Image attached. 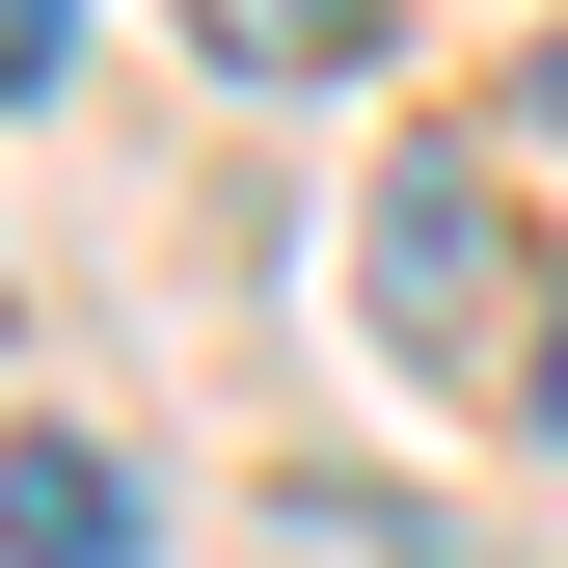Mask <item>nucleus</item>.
<instances>
[{
    "label": "nucleus",
    "instance_id": "nucleus-1",
    "mask_svg": "<svg viewBox=\"0 0 568 568\" xmlns=\"http://www.w3.org/2000/svg\"><path fill=\"white\" fill-rule=\"evenodd\" d=\"M352 298H379L406 379H515L541 298H515V217H487V163L434 135V163H379V217H352Z\"/></svg>",
    "mask_w": 568,
    "mask_h": 568
},
{
    "label": "nucleus",
    "instance_id": "nucleus-2",
    "mask_svg": "<svg viewBox=\"0 0 568 568\" xmlns=\"http://www.w3.org/2000/svg\"><path fill=\"white\" fill-rule=\"evenodd\" d=\"M0 568H135V460L109 434H0Z\"/></svg>",
    "mask_w": 568,
    "mask_h": 568
},
{
    "label": "nucleus",
    "instance_id": "nucleus-3",
    "mask_svg": "<svg viewBox=\"0 0 568 568\" xmlns=\"http://www.w3.org/2000/svg\"><path fill=\"white\" fill-rule=\"evenodd\" d=\"M190 28H217L244 82H352V54H379V0H190Z\"/></svg>",
    "mask_w": 568,
    "mask_h": 568
},
{
    "label": "nucleus",
    "instance_id": "nucleus-4",
    "mask_svg": "<svg viewBox=\"0 0 568 568\" xmlns=\"http://www.w3.org/2000/svg\"><path fill=\"white\" fill-rule=\"evenodd\" d=\"M298 568H487L460 515H379V487H298Z\"/></svg>",
    "mask_w": 568,
    "mask_h": 568
},
{
    "label": "nucleus",
    "instance_id": "nucleus-5",
    "mask_svg": "<svg viewBox=\"0 0 568 568\" xmlns=\"http://www.w3.org/2000/svg\"><path fill=\"white\" fill-rule=\"evenodd\" d=\"M54 54H82V0H0V109H28V82H54Z\"/></svg>",
    "mask_w": 568,
    "mask_h": 568
},
{
    "label": "nucleus",
    "instance_id": "nucleus-6",
    "mask_svg": "<svg viewBox=\"0 0 568 568\" xmlns=\"http://www.w3.org/2000/svg\"><path fill=\"white\" fill-rule=\"evenodd\" d=\"M515 434H568V298H541V352H515Z\"/></svg>",
    "mask_w": 568,
    "mask_h": 568
},
{
    "label": "nucleus",
    "instance_id": "nucleus-7",
    "mask_svg": "<svg viewBox=\"0 0 568 568\" xmlns=\"http://www.w3.org/2000/svg\"><path fill=\"white\" fill-rule=\"evenodd\" d=\"M515 135H541V163H568V54H541V82H515Z\"/></svg>",
    "mask_w": 568,
    "mask_h": 568
}]
</instances>
